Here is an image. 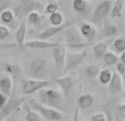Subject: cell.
Here are the masks:
<instances>
[{"instance_id": "obj_1", "label": "cell", "mask_w": 125, "mask_h": 121, "mask_svg": "<svg viewBox=\"0 0 125 121\" xmlns=\"http://www.w3.org/2000/svg\"><path fill=\"white\" fill-rule=\"evenodd\" d=\"M64 94L55 88H44L37 93V101L40 104L55 109H59L62 104Z\"/></svg>"}, {"instance_id": "obj_2", "label": "cell", "mask_w": 125, "mask_h": 121, "mask_svg": "<svg viewBox=\"0 0 125 121\" xmlns=\"http://www.w3.org/2000/svg\"><path fill=\"white\" fill-rule=\"evenodd\" d=\"M84 37L81 35L80 31L75 26H70L65 30V45L67 48H71L73 50L79 51L84 48L89 43H84Z\"/></svg>"}, {"instance_id": "obj_3", "label": "cell", "mask_w": 125, "mask_h": 121, "mask_svg": "<svg viewBox=\"0 0 125 121\" xmlns=\"http://www.w3.org/2000/svg\"><path fill=\"white\" fill-rule=\"evenodd\" d=\"M31 108L36 110L43 118H45L48 121H61L65 118L64 113L58 109L52 108V107H47L44 105L40 104L37 100H31Z\"/></svg>"}, {"instance_id": "obj_4", "label": "cell", "mask_w": 125, "mask_h": 121, "mask_svg": "<svg viewBox=\"0 0 125 121\" xmlns=\"http://www.w3.org/2000/svg\"><path fill=\"white\" fill-rule=\"evenodd\" d=\"M28 98L29 96H18L13 93V95L11 97H9L8 101L6 102L3 108L0 110V121L4 120L7 117H9L10 115H12L15 111L19 110L21 108L22 104H24V101Z\"/></svg>"}, {"instance_id": "obj_5", "label": "cell", "mask_w": 125, "mask_h": 121, "mask_svg": "<svg viewBox=\"0 0 125 121\" xmlns=\"http://www.w3.org/2000/svg\"><path fill=\"white\" fill-rule=\"evenodd\" d=\"M31 76L37 79H44L47 72V60L42 56H37L31 60L29 65Z\"/></svg>"}, {"instance_id": "obj_6", "label": "cell", "mask_w": 125, "mask_h": 121, "mask_svg": "<svg viewBox=\"0 0 125 121\" xmlns=\"http://www.w3.org/2000/svg\"><path fill=\"white\" fill-rule=\"evenodd\" d=\"M48 86H51V82L46 79H25L22 82V93L23 95L29 96L34 93H39L40 90L47 88Z\"/></svg>"}, {"instance_id": "obj_7", "label": "cell", "mask_w": 125, "mask_h": 121, "mask_svg": "<svg viewBox=\"0 0 125 121\" xmlns=\"http://www.w3.org/2000/svg\"><path fill=\"white\" fill-rule=\"evenodd\" d=\"M87 55H88V53H87L86 50H79V51H75V52L67 53L66 64H65L64 71H73V69H77L83 63V60H86Z\"/></svg>"}, {"instance_id": "obj_8", "label": "cell", "mask_w": 125, "mask_h": 121, "mask_svg": "<svg viewBox=\"0 0 125 121\" xmlns=\"http://www.w3.org/2000/svg\"><path fill=\"white\" fill-rule=\"evenodd\" d=\"M112 1L111 0H104L101 3H99L97 6V8L94 9L92 14V21L95 23H100L101 21H103L109 14H111L112 11Z\"/></svg>"}, {"instance_id": "obj_9", "label": "cell", "mask_w": 125, "mask_h": 121, "mask_svg": "<svg viewBox=\"0 0 125 121\" xmlns=\"http://www.w3.org/2000/svg\"><path fill=\"white\" fill-rule=\"evenodd\" d=\"M40 9L41 6L35 0H20L19 4L14 10V13L17 17L21 18L24 15H29L33 11H39Z\"/></svg>"}, {"instance_id": "obj_10", "label": "cell", "mask_w": 125, "mask_h": 121, "mask_svg": "<svg viewBox=\"0 0 125 121\" xmlns=\"http://www.w3.org/2000/svg\"><path fill=\"white\" fill-rule=\"evenodd\" d=\"M51 50L53 52V57H54L56 68L64 71L65 64H66V57H67V46L64 43H61L56 48H53Z\"/></svg>"}, {"instance_id": "obj_11", "label": "cell", "mask_w": 125, "mask_h": 121, "mask_svg": "<svg viewBox=\"0 0 125 121\" xmlns=\"http://www.w3.org/2000/svg\"><path fill=\"white\" fill-rule=\"evenodd\" d=\"M69 25H71V22H66V23L62 24V25H51L48 28L44 29L42 32H40L39 34V40H43V41H46V40L51 39L52 36L58 34V33L65 31L67 28H69Z\"/></svg>"}, {"instance_id": "obj_12", "label": "cell", "mask_w": 125, "mask_h": 121, "mask_svg": "<svg viewBox=\"0 0 125 121\" xmlns=\"http://www.w3.org/2000/svg\"><path fill=\"white\" fill-rule=\"evenodd\" d=\"M79 31L84 40L88 42H93L98 36V29L91 22H82L80 24Z\"/></svg>"}, {"instance_id": "obj_13", "label": "cell", "mask_w": 125, "mask_h": 121, "mask_svg": "<svg viewBox=\"0 0 125 121\" xmlns=\"http://www.w3.org/2000/svg\"><path fill=\"white\" fill-rule=\"evenodd\" d=\"M56 84L61 87V89H62V94H64V96L68 97V96L70 95L73 88L75 80H73V76L65 75V76H62V77H58V78H57V79H56Z\"/></svg>"}, {"instance_id": "obj_14", "label": "cell", "mask_w": 125, "mask_h": 121, "mask_svg": "<svg viewBox=\"0 0 125 121\" xmlns=\"http://www.w3.org/2000/svg\"><path fill=\"white\" fill-rule=\"evenodd\" d=\"M0 91L8 97L13 95V80L11 76L4 75L0 77Z\"/></svg>"}, {"instance_id": "obj_15", "label": "cell", "mask_w": 125, "mask_h": 121, "mask_svg": "<svg viewBox=\"0 0 125 121\" xmlns=\"http://www.w3.org/2000/svg\"><path fill=\"white\" fill-rule=\"evenodd\" d=\"M61 43H52V42H47V41H43V40H33V41H28L24 42L23 45L28 48H56L57 45H59Z\"/></svg>"}, {"instance_id": "obj_16", "label": "cell", "mask_w": 125, "mask_h": 121, "mask_svg": "<svg viewBox=\"0 0 125 121\" xmlns=\"http://www.w3.org/2000/svg\"><path fill=\"white\" fill-rule=\"evenodd\" d=\"M123 88V77H121L117 72H114L112 76V79L109 83V90L112 94H117Z\"/></svg>"}, {"instance_id": "obj_17", "label": "cell", "mask_w": 125, "mask_h": 121, "mask_svg": "<svg viewBox=\"0 0 125 121\" xmlns=\"http://www.w3.org/2000/svg\"><path fill=\"white\" fill-rule=\"evenodd\" d=\"M93 102H94V96L90 93L82 94V95H80L79 98H78V107L81 109L90 108L93 105Z\"/></svg>"}, {"instance_id": "obj_18", "label": "cell", "mask_w": 125, "mask_h": 121, "mask_svg": "<svg viewBox=\"0 0 125 121\" xmlns=\"http://www.w3.org/2000/svg\"><path fill=\"white\" fill-rule=\"evenodd\" d=\"M108 46L109 44L105 43V42H98V43H95L92 46V51L95 59L97 60L102 59L105 55V53L108 52Z\"/></svg>"}, {"instance_id": "obj_19", "label": "cell", "mask_w": 125, "mask_h": 121, "mask_svg": "<svg viewBox=\"0 0 125 121\" xmlns=\"http://www.w3.org/2000/svg\"><path fill=\"white\" fill-rule=\"evenodd\" d=\"M25 35H26V24L25 23H21L19 25V28L15 31V41L19 45H23L24 44V40H25Z\"/></svg>"}, {"instance_id": "obj_20", "label": "cell", "mask_w": 125, "mask_h": 121, "mask_svg": "<svg viewBox=\"0 0 125 121\" xmlns=\"http://www.w3.org/2000/svg\"><path fill=\"white\" fill-rule=\"evenodd\" d=\"M125 6V0H115L113 3L112 11H111V17L112 18H119L122 15V11Z\"/></svg>"}, {"instance_id": "obj_21", "label": "cell", "mask_w": 125, "mask_h": 121, "mask_svg": "<svg viewBox=\"0 0 125 121\" xmlns=\"http://www.w3.org/2000/svg\"><path fill=\"white\" fill-rule=\"evenodd\" d=\"M14 18H15L14 11L11 10L10 8L4 10L3 12L1 13V15H0V20H1L2 23H4V24H12L13 21H14Z\"/></svg>"}, {"instance_id": "obj_22", "label": "cell", "mask_w": 125, "mask_h": 121, "mask_svg": "<svg viewBox=\"0 0 125 121\" xmlns=\"http://www.w3.org/2000/svg\"><path fill=\"white\" fill-rule=\"evenodd\" d=\"M112 76H113V73L110 69L103 68V69H101V72H100L98 77H99V80L102 85H109V83L112 79Z\"/></svg>"}, {"instance_id": "obj_23", "label": "cell", "mask_w": 125, "mask_h": 121, "mask_svg": "<svg viewBox=\"0 0 125 121\" xmlns=\"http://www.w3.org/2000/svg\"><path fill=\"white\" fill-rule=\"evenodd\" d=\"M103 60L106 65H109V66H113V65H116L117 63L120 62V57L117 56L114 52L108 51V52L105 53V55L103 56Z\"/></svg>"}, {"instance_id": "obj_24", "label": "cell", "mask_w": 125, "mask_h": 121, "mask_svg": "<svg viewBox=\"0 0 125 121\" xmlns=\"http://www.w3.org/2000/svg\"><path fill=\"white\" fill-rule=\"evenodd\" d=\"M73 8L77 12H84L86 10H88L89 3L87 0H73Z\"/></svg>"}, {"instance_id": "obj_25", "label": "cell", "mask_w": 125, "mask_h": 121, "mask_svg": "<svg viewBox=\"0 0 125 121\" xmlns=\"http://www.w3.org/2000/svg\"><path fill=\"white\" fill-rule=\"evenodd\" d=\"M117 34V28L114 24H106L102 29V36L103 37H112Z\"/></svg>"}, {"instance_id": "obj_26", "label": "cell", "mask_w": 125, "mask_h": 121, "mask_svg": "<svg viewBox=\"0 0 125 121\" xmlns=\"http://www.w3.org/2000/svg\"><path fill=\"white\" fill-rule=\"evenodd\" d=\"M50 22L52 23V25H62L64 24V14L61 11L52 13L50 14Z\"/></svg>"}, {"instance_id": "obj_27", "label": "cell", "mask_w": 125, "mask_h": 121, "mask_svg": "<svg viewBox=\"0 0 125 121\" xmlns=\"http://www.w3.org/2000/svg\"><path fill=\"white\" fill-rule=\"evenodd\" d=\"M24 120L25 121H43L42 116L36 110H34L32 108L26 111L25 116H24Z\"/></svg>"}, {"instance_id": "obj_28", "label": "cell", "mask_w": 125, "mask_h": 121, "mask_svg": "<svg viewBox=\"0 0 125 121\" xmlns=\"http://www.w3.org/2000/svg\"><path fill=\"white\" fill-rule=\"evenodd\" d=\"M113 48L117 53L125 52V36H119L113 41Z\"/></svg>"}, {"instance_id": "obj_29", "label": "cell", "mask_w": 125, "mask_h": 121, "mask_svg": "<svg viewBox=\"0 0 125 121\" xmlns=\"http://www.w3.org/2000/svg\"><path fill=\"white\" fill-rule=\"evenodd\" d=\"M42 21V15L39 11H33L28 15V22L32 25H39Z\"/></svg>"}, {"instance_id": "obj_30", "label": "cell", "mask_w": 125, "mask_h": 121, "mask_svg": "<svg viewBox=\"0 0 125 121\" xmlns=\"http://www.w3.org/2000/svg\"><path fill=\"white\" fill-rule=\"evenodd\" d=\"M100 72H101L100 67L98 66V65H94V64L89 65V66L86 68V74L89 78H94V77H97V76H99Z\"/></svg>"}, {"instance_id": "obj_31", "label": "cell", "mask_w": 125, "mask_h": 121, "mask_svg": "<svg viewBox=\"0 0 125 121\" xmlns=\"http://www.w3.org/2000/svg\"><path fill=\"white\" fill-rule=\"evenodd\" d=\"M4 71L9 74H18L20 72V67L15 64H12V63H8V64L4 65Z\"/></svg>"}, {"instance_id": "obj_32", "label": "cell", "mask_w": 125, "mask_h": 121, "mask_svg": "<svg viewBox=\"0 0 125 121\" xmlns=\"http://www.w3.org/2000/svg\"><path fill=\"white\" fill-rule=\"evenodd\" d=\"M10 35V29L6 25L0 24V41H3Z\"/></svg>"}, {"instance_id": "obj_33", "label": "cell", "mask_w": 125, "mask_h": 121, "mask_svg": "<svg viewBox=\"0 0 125 121\" xmlns=\"http://www.w3.org/2000/svg\"><path fill=\"white\" fill-rule=\"evenodd\" d=\"M90 121H108V117L105 112H97L91 116Z\"/></svg>"}, {"instance_id": "obj_34", "label": "cell", "mask_w": 125, "mask_h": 121, "mask_svg": "<svg viewBox=\"0 0 125 121\" xmlns=\"http://www.w3.org/2000/svg\"><path fill=\"white\" fill-rule=\"evenodd\" d=\"M57 11H58V4L53 3V2L48 3L47 6H46V8H45V12L48 13V14L55 13V12H57Z\"/></svg>"}, {"instance_id": "obj_35", "label": "cell", "mask_w": 125, "mask_h": 121, "mask_svg": "<svg viewBox=\"0 0 125 121\" xmlns=\"http://www.w3.org/2000/svg\"><path fill=\"white\" fill-rule=\"evenodd\" d=\"M10 6H11L10 0H0V15L4 10L10 8Z\"/></svg>"}, {"instance_id": "obj_36", "label": "cell", "mask_w": 125, "mask_h": 121, "mask_svg": "<svg viewBox=\"0 0 125 121\" xmlns=\"http://www.w3.org/2000/svg\"><path fill=\"white\" fill-rule=\"evenodd\" d=\"M116 116H119L120 118L125 120V104L120 105L116 108Z\"/></svg>"}, {"instance_id": "obj_37", "label": "cell", "mask_w": 125, "mask_h": 121, "mask_svg": "<svg viewBox=\"0 0 125 121\" xmlns=\"http://www.w3.org/2000/svg\"><path fill=\"white\" fill-rule=\"evenodd\" d=\"M116 72L121 76H124L125 75V64H124L123 62H121V60H120V62L116 64Z\"/></svg>"}, {"instance_id": "obj_38", "label": "cell", "mask_w": 125, "mask_h": 121, "mask_svg": "<svg viewBox=\"0 0 125 121\" xmlns=\"http://www.w3.org/2000/svg\"><path fill=\"white\" fill-rule=\"evenodd\" d=\"M8 99H9L8 96H6L4 94H2L1 91H0V110L3 108V106L6 105V102L8 101Z\"/></svg>"}, {"instance_id": "obj_39", "label": "cell", "mask_w": 125, "mask_h": 121, "mask_svg": "<svg viewBox=\"0 0 125 121\" xmlns=\"http://www.w3.org/2000/svg\"><path fill=\"white\" fill-rule=\"evenodd\" d=\"M71 121H80V117H79V107H76L75 109V113H73V117Z\"/></svg>"}, {"instance_id": "obj_40", "label": "cell", "mask_w": 125, "mask_h": 121, "mask_svg": "<svg viewBox=\"0 0 125 121\" xmlns=\"http://www.w3.org/2000/svg\"><path fill=\"white\" fill-rule=\"evenodd\" d=\"M105 113H106V117H108V121H116L115 120V117H113L112 112H111L110 110H109L108 112H105Z\"/></svg>"}, {"instance_id": "obj_41", "label": "cell", "mask_w": 125, "mask_h": 121, "mask_svg": "<svg viewBox=\"0 0 125 121\" xmlns=\"http://www.w3.org/2000/svg\"><path fill=\"white\" fill-rule=\"evenodd\" d=\"M120 60H121V62H123L124 64H125V52L121 53V56H120Z\"/></svg>"}, {"instance_id": "obj_42", "label": "cell", "mask_w": 125, "mask_h": 121, "mask_svg": "<svg viewBox=\"0 0 125 121\" xmlns=\"http://www.w3.org/2000/svg\"><path fill=\"white\" fill-rule=\"evenodd\" d=\"M115 120H116V121H125L124 119H122V118H120L119 116H115Z\"/></svg>"}, {"instance_id": "obj_43", "label": "cell", "mask_w": 125, "mask_h": 121, "mask_svg": "<svg viewBox=\"0 0 125 121\" xmlns=\"http://www.w3.org/2000/svg\"><path fill=\"white\" fill-rule=\"evenodd\" d=\"M123 84H124V86H125V75L123 76Z\"/></svg>"}, {"instance_id": "obj_44", "label": "cell", "mask_w": 125, "mask_h": 121, "mask_svg": "<svg viewBox=\"0 0 125 121\" xmlns=\"http://www.w3.org/2000/svg\"><path fill=\"white\" fill-rule=\"evenodd\" d=\"M123 98H124V101H125V91H124V94H123Z\"/></svg>"}, {"instance_id": "obj_45", "label": "cell", "mask_w": 125, "mask_h": 121, "mask_svg": "<svg viewBox=\"0 0 125 121\" xmlns=\"http://www.w3.org/2000/svg\"><path fill=\"white\" fill-rule=\"evenodd\" d=\"M40 1H42V2H44V1H47V0H40Z\"/></svg>"}, {"instance_id": "obj_46", "label": "cell", "mask_w": 125, "mask_h": 121, "mask_svg": "<svg viewBox=\"0 0 125 121\" xmlns=\"http://www.w3.org/2000/svg\"><path fill=\"white\" fill-rule=\"evenodd\" d=\"M80 121H84V120H82V119H80Z\"/></svg>"}]
</instances>
